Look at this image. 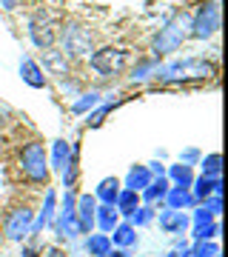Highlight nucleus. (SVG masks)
<instances>
[{"label": "nucleus", "instance_id": "nucleus-30", "mask_svg": "<svg viewBox=\"0 0 228 257\" xmlns=\"http://www.w3.org/2000/svg\"><path fill=\"white\" fill-rule=\"evenodd\" d=\"M191 254L194 257H217L219 254V246L214 243V240H200V243L191 248Z\"/></svg>", "mask_w": 228, "mask_h": 257}, {"label": "nucleus", "instance_id": "nucleus-4", "mask_svg": "<svg viewBox=\"0 0 228 257\" xmlns=\"http://www.w3.org/2000/svg\"><path fill=\"white\" fill-rule=\"evenodd\" d=\"M32 226H35V211H32V206H26V203L9 209L6 217H3V234H6V240H12V243H23V240L29 237Z\"/></svg>", "mask_w": 228, "mask_h": 257}, {"label": "nucleus", "instance_id": "nucleus-22", "mask_svg": "<svg viewBox=\"0 0 228 257\" xmlns=\"http://www.w3.org/2000/svg\"><path fill=\"white\" fill-rule=\"evenodd\" d=\"M55 200H57V194L49 189V192H46V203H43V214L37 217V223L32 226L29 234H37L40 229H46V226H52V223H55Z\"/></svg>", "mask_w": 228, "mask_h": 257}, {"label": "nucleus", "instance_id": "nucleus-29", "mask_svg": "<svg viewBox=\"0 0 228 257\" xmlns=\"http://www.w3.org/2000/svg\"><path fill=\"white\" fill-rule=\"evenodd\" d=\"M154 220V209L151 206H137V211L131 214V226H148V223Z\"/></svg>", "mask_w": 228, "mask_h": 257}, {"label": "nucleus", "instance_id": "nucleus-40", "mask_svg": "<svg viewBox=\"0 0 228 257\" xmlns=\"http://www.w3.org/2000/svg\"><path fill=\"white\" fill-rule=\"evenodd\" d=\"M165 257H180V251H168V254H165Z\"/></svg>", "mask_w": 228, "mask_h": 257}, {"label": "nucleus", "instance_id": "nucleus-14", "mask_svg": "<svg viewBox=\"0 0 228 257\" xmlns=\"http://www.w3.org/2000/svg\"><path fill=\"white\" fill-rule=\"evenodd\" d=\"M151 180H154V175L148 172V166H131V169H128V175H126V189H128V192L140 194L148 183H151Z\"/></svg>", "mask_w": 228, "mask_h": 257}, {"label": "nucleus", "instance_id": "nucleus-34", "mask_svg": "<svg viewBox=\"0 0 228 257\" xmlns=\"http://www.w3.org/2000/svg\"><path fill=\"white\" fill-rule=\"evenodd\" d=\"M43 257H69V254H66L60 246H52V248H46V254H43Z\"/></svg>", "mask_w": 228, "mask_h": 257}, {"label": "nucleus", "instance_id": "nucleus-10", "mask_svg": "<svg viewBox=\"0 0 228 257\" xmlns=\"http://www.w3.org/2000/svg\"><path fill=\"white\" fill-rule=\"evenodd\" d=\"M20 77H23V83H29L32 89H43L46 86L43 66L37 63L35 57H23V60H20Z\"/></svg>", "mask_w": 228, "mask_h": 257}, {"label": "nucleus", "instance_id": "nucleus-32", "mask_svg": "<svg viewBox=\"0 0 228 257\" xmlns=\"http://www.w3.org/2000/svg\"><path fill=\"white\" fill-rule=\"evenodd\" d=\"M211 220H217V217H211V211H205L202 206L194 209V223H211Z\"/></svg>", "mask_w": 228, "mask_h": 257}, {"label": "nucleus", "instance_id": "nucleus-2", "mask_svg": "<svg viewBox=\"0 0 228 257\" xmlns=\"http://www.w3.org/2000/svg\"><path fill=\"white\" fill-rule=\"evenodd\" d=\"M57 40H60V52H63L69 60H77V57H86L94 52V32L89 26H83L77 20L66 23L63 32H57Z\"/></svg>", "mask_w": 228, "mask_h": 257}, {"label": "nucleus", "instance_id": "nucleus-18", "mask_svg": "<svg viewBox=\"0 0 228 257\" xmlns=\"http://www.w3.org/2000/svg\"><path fill=\"white\" fill-rule=\"evenodd\" d=\"M171 189V183L165 180V177H157V180H151V183L140 192V200H146L148 206H154V203H160L165 197V192Z\"/></svg>", "mask_w": 228, "mask_h": 257}, {"label": "nucleus", "instance_id": "nucleus-5", "mask_svg": "<svg viewBox=\"0 0 228 257\" xmlns=\"http://www.w3.org/2000/svg\"><path fill=\"white\" fill-rule=\"evenodd\" d=\"M219 29V3L217 0H208V3H202L197 15L191 18V35L194 40H208L214 32Z\"/></svg>", "mask_w": 228, "mask_h": 257}, {"label": "nucleus", "instance_id": "nucleus-9", "mask_svg": "<svg viewBox=\"0 0 228 257\" xmlns=\"http://www.w3.org/2000/svg\"><path fill=\"white\" fill-rule=\"evenodd\" d=\"M188 223H191V217H188L185 211L165 209L163 214H160V229H163L165 234H182V231L188 229Z\"/></svg>", "mask_w": 228, "mask_h": 257}, {"label": "nucleus", "instance_id": "nucleus-21", "mask_svg": "<svg viewBox=\"0 0 228 257\" xmlns=\"http://www.w3.org/2000/svg\"><path fill=\"white\" fill-rule=\"evenodd\" d=\"M137 206H140V194L128 192V189H120L117 200H114V211L123 214V217H131V214L137 211Z\"/></svg>", "mask_w": 228, "mask_h": 257}, {"label": "nucleus", "instance_id": "nucleus-8", "mask_svg": "<svg viewBox=\"0 0 228 257\" xmlns=\"http://www.w3.org/2000/svg\"><path fill=\"white\" fill-rule=\"evenodd\" d=\"M94 211H97V200H94V194H77V203H74V223H77V234H91V229H94Z\"/></svg>", "mask_w": 228, "mask_h": 257}, {"label": "nucleus", "instance_id": "nucleus-31", "mask_svg": "<svg viewBox=\"0 0 228 257\" xmlns=\"http://www.w3.org/2000/svg\"><path fill=\"white\" fill-rule=\"evenodd\" d=\"M200 206H202L205 211H211V217H217L219 211H222V197H219V194H211L208 200H202Z\"/></svg>", "mask_w": 228, "mask_h": 257}, {"label": "nucleus", "instance_id": "nucleus-20", "mask_svg": "<svg viewBox=\"0 0 228 257\" xmlns=\"http://www.w3.org/2000/svg\"><path fill=\"white\" fill-rule=\"evenodd\" d=\"M111 240L109 234H86V251L89 257H109L111 254Z\"/></svg>", "mask_w": 228, "mask_h": 257}, {"label": "nucleus", "instance_id": "nucleus-16", "mask_svg": "<svg viewBox=\"0 0 228 257\" xmlns=\"http://www.w3.org/2000/svg\"><path fill=\"white\" fill-rule=\"evenodd\" d=\"M117 223H120V214L114 211V206L97 203V211H94V226H100V229H103V234H111Z\"/></svg>", "mask_w": 228, "mask_h": 257}, {"label": "nucleus", "instance_id": "nucleus-3", "mask_svg": "<svg viewBox=\"0 0 228 257\" xmlns=\"http://www.w3.org/2000/svg\"><path fill=\"white\" fill-rule=\"evenodd\" d=\"M20 169L32 183H46L49 180V157L40 140H29L26 146L20 149Z\"/></svg>", "mask_w": 228, "mask_h": 257}, {"label": "nucleus", "instance_id": "nucleus-35", "mask_svg": "<svg viewBox=\"0 0 228 257\" xmlns=\"http://www.w3.org/2000/svg\"><path fill=\"white\" fill-rule=\"evenodd\" d=\"M148 172H151V175H157V177H165V169L160 163H151V166H148Z\"/></svg>", "mask_w": 228, "mask_h": 257}, {"label": "nucleus", "instance_id": "nucleus-11", "mask_svg": "<svg viewBox=\"0 0 228 257\" xmlns=\"http://www.w3.org/2000/svg\"><path fill=\"white\" fill-rule=\"evenodd\" d=\"M222 192V183H219V177H194V183H191V194H194V200L202 203V200H208L211 194H219Z\"/></svg>", "mask_w": 228, "mask_h": 257}, {"label": "nucleus", "instance_id": "nucleus-19", "mask_svg": "<svg viewBox=\"0 0 228 257\" xmlns=\"http://www.w3.org/2000/svg\"><path fill=\"white\" fill-rule=\"evenodd\" d=\"M109 240H111V246H120V248L134 246L137 243V229L131 226V223H117L114 231L109 234Z\"/></svg>", "mask_w": 228, "mask_h": 257}, {"label": "nucleus", "instance_id": "nucleus-17", "mask_svg": "<svg viewBox=\"0 0 228 257\" xmlns=\"http://www.w3.org/2000/svg\"><path fill=\"white\" fill-rule=\"evenodd\" d=\"M43 63H46V72L52 74H69V57L60 52V49H46L43 52Z\"/></svg>", "mask_w": 228, "mask_h": 257}, {"label": "nucleus", "instance_id": "nucleus-36", "mask_svg": "<svg viewBox=\"0 0 228 257\" xmlns=\"http://www.w3.org/2000/svg\"><path fill=\"white\" fill-rule=\"evenodd\" d=\"M18 3H20V0H0V6H3V9H18Z\"/></svg>", "mask_w": 228, "mask_h": 257}, {"label": "nucleus", "instance_id": "nucleus-38", "mask_svg": "<svg viewBox=\"0 0 228 257\" xmlns=\"http://www.w3.org/2000/svg\"><path fill=\"white\" fill-rule=\"evenodd\" d=\"M35 254H37L35 246H26V248H23V257H35Z\"/></svg>", "mask_w": 228, "mask_h": 257}, {"label": "nucleus", "instance_id": "nucleus-25", "mask_svg": "<svg viewBox=\"0 0 228 257\" xmlns=\"http://www.w3.org/2000/svg\"><path fill=\"white\" fill-rule=\"evenodd\" d=\"M200 169H202V177H219V172H222V157H219L217 152L208 155V157H202Z\"/></svg>", "mask_w": 228, "mask_h": 257}, {"label": "nucleus", "instance_id": "nucleus-1", "mask_svg": "<svg viewBox=\"0 0 228 257\" xmlns=\"http://www.w3.org/2000/svg\"><path fill=\"white\" fill-rule=\"evenodd\" d=\"M188 35H191V18H188V15H177V18H171L154 35V40H151L154 60H160V57H165V55H174V52L188 40Z\"/></svg>", "mask_w": 228, "mask_h": 257}, {"label": "nucleus", "instance_id": "nucleus-6", "mask_svg": "<svg viewBox=\"0 0 228 257\" xmlns=\"http://www.w3.org/2000/svg\"><path fill=\"white\" fill-rule=\"evenodd\" d=\"M89 63L94 72H100V74H117L128 63V52L126 49H117V46H103L89 57Z\"/></svg>", "mask_w": 228, "mask_h": 257}, {"label": "nucleus", "instance_id": "nucleus-23", "mask_svg": "<svg viewBox=\"0 0 228 257\" xmlns=\"http://www.w3.org/2000/svg\"><path fill=\"white\" fill-rule=\"evenodd\" d=\"M168 175H171L174 186H180V189H191V183H194V166L177 163V166L168 169Z\"/></svg>", "mask_w": 228, "mask_h": 257}, {"label": "nucleus", "instance_id": "nucleus-24", "mask_svg": "<svg viewBox=\"0 0 228 257\" xmlns=\"http://www.w3.org/2000/svg\"><path fill=\"white\" fill-rule=\"evenodd\" d=\"M217 234H219V223L217 220H211V223H194V231H191L194 243H200V240H214Z\"/></svg>", "mask_w": 228, "mask_h": 257}, {"label": "nucleus", "instance_id": "nucleus-26", "mask_svg": "<svg viewBox=\"0 0 228 257\" xmlns=\"http://www.w3.org/2000/svg\"><path fill=\"white\" fill-rule=\"evenodd\" d=\"M97 103H100V92H86V94H80V100L72 103V111L74 114H83V111L94 109Z\"/></svg>", "mask_w": 228, "mask_h": 257}, {"label": "nucleus", "instance_id": "nucleus-13", "mask_svg": "<svg viewBox=\"0 0 228 257\" xmlns=\"http://www.w3.org/2000/svg\"><path fill=\"white\" fill-rule=\"evenodd\" d=\"M120 189H123V183H120L117 177H103L100 183H97V189H94V200L106 203V206H114Z\"/></svg>", "mask_w": 228, "mask_h": 257}, {"label": "nucleus", "instance_id": "nucleus-27", "mask_svg": "<svg viewBox=\"0 0 228 257\" xmlns=\"http://www.w3.org/2000/svg\"><path fill=\"white\" fill-rule=\"evenodd\" d=\"M157 60L154 57H146V60H140V63L134 66V72H131V80H146V77H151V74L157 72Z\"/></svg>", "mask_w": 228, "mask_h": 257}, {"label": "nucleus", "instance_id": "nucleus-33", "mask_svg": "<svg viewBox=\"0 0 228 257\" xmlns=\"http://www.w3.org/2000/svg\"><path fill=\"white\" fill-rule=\"evenodd\" d=\"M197 157H200V152H197V149H185V152H182V160H180V163H188V166H191Z\"/></svg>", "mask_w": 228, "mask_h": 257}, {"label": "nucleus", "instance_id": "nucleus-37", "mask_svg": "<svg viewBox=\"0 0 228 257\" xmlns=\"http://www.w3.org/2000/svg\"><path fill=\"white\" fill-rule=\"evenodd\" d=\"M109 257H131V254H128L126 248H111V254H109Z\"/></svg>", "mask_w": 228, "mask_h": 257}, {"label": "nucleus", "instance_id": "nucleus-39", "mask_svg": "<svg viewBox=\"0 0 228 257\" xmlns=\"http://www.w3.org/2000/svg\"><path fill=\"white\" fill-rule=\"evenodd\" d=\"M3 117H6V111L0 109V126H3V123H6V120H3Z\"/></svg>", "mask_w": 228, "mask_h": 257}, {"label": "nucleus", "instance_id": "nucleus-41", "mask_svg": "<svg viewBox=\"0 0 228 257\" xmlns=\"http://www.w3.org/2000/svg\"><path fill=\"white\" fill-rule=\"evenodd\" d=\"M180 257H194V254H191V251H182V254H180Z\"/></svg>", "mask_w": 228, "mask_h": 257}, {"label": "nucleus", "instance_id": "nucleus-12", "mask_svg": "<svg viewBox=\"0 0 228 257\" xmlns=\"http://www.w3.org/2000/svg\"><path fill=\"white\" fill-rule=\"evenodd\" d=\"M163 200L168 203V209H174V211H185V209H191V206H197L191 189H180V186H171V189L165 192Z\"/></svg>", "mask_w": 228, "mask_h": 257}, {"label": "nucleus", "instance_id": "nucleus-28", "mask_svg": "<svg viewBox=\"0 0 228 257\" xmlns=\"http://www.w3.org/2000/svg\"><path fill=\"white\" fill-rule=\"evenodd\" d=\"M114 106H120V100H117V103H103V106H97L94 111H89V117H86V126H89V128H97V126L103 123V117H106V114L114 109Z\"/></svg>", "mask_w": 228, "mask_h": 257}, {"label": "nucleus", "instance_id": "nucleus-15", "mask_svg": "<svg viewBox=\"0 0 228 257\" xmlns=\"http://www.w3.org/2000/svg\"><path fill=\"white\" fill-rule=\"evenodd\" d=\"M72 155H74V143H66V140H55V143H52V169L63 175L66 166H69V160H72Z\"/></svg>", "mask_w": 228, "mask_h": 257}, {"label": "nucleus", "instance_id": "nucleus-7", "mask_svg": "<svg viewBox=\"0 0 228 257\" xmlns=\"http://www.w3.org/2000/svg\"><path fill=\"white\" fill-rule=\"evenodd\" d=\"M29 37H32V43H35L37 49H43V52L57 43V26H55V20H52L49 12H37L35 18L29 20Z\"/></svg>", "mask_w": 228, "mask_h": 257}]
</instances>
